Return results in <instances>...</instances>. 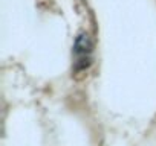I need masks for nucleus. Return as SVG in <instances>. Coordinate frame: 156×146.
<instances>
[{
  "label": "nucleus",
  "mask_w": 156,
  "mask_h": 146,
  "mask_svg": "<svg viewBox=\"0 0 156 146\" xmlns=\"http://www.w3.org/2000/svg\"><path fill=\"white\" fill-rule=\"evenodd\" d=\"M92 58V43L89 40L87 34L78 35L73 44V61H75V70H84L89 67Z\"/></svg>",
  "instance_id": "nucleus-1"
}]
</instances>
